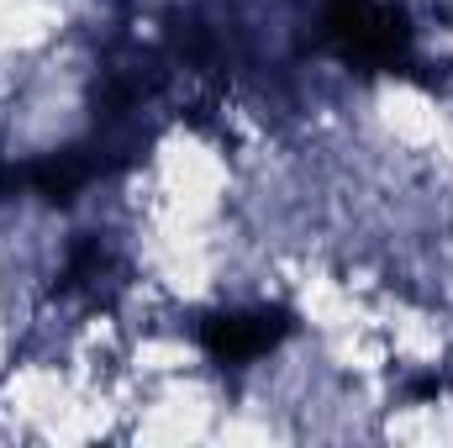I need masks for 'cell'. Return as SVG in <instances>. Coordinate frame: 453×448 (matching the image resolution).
I'll list each match as a JSON object with an SVG mask.
<instances>
[{
  "mask_svg": "<svg viewBox=\"0 0 453 448\" xmlns=\"http://www.w3.org/2000/svg\"><path fill=\"white\" fill-rule=\"evenodd\" d=\"M290 328H296V322H290V312H280V306H237V312L206 317V322H201V343H206V353H211L217 364L242 369V364L264 359L269 348H280Z\"/></svg>",
  "mask_w": 453,
  "mask_h": 448,
  "instance_id": "cell-1",
  "label": "cell"
}]
</instances>
